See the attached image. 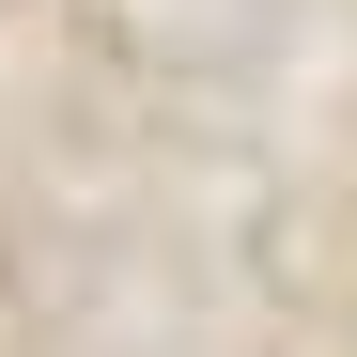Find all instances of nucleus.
I'll use <instances>...</instances> for the list:
<instances>
[]
</instances>
